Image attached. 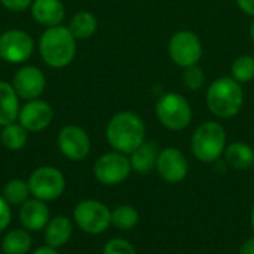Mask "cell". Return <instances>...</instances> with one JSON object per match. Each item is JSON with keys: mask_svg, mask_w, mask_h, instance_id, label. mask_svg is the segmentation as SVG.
Returning <instances> with one entry per match:
<instances>
[{"mask_svg": "<svg viewBox=\"0 0 254 254\" xmlns=\"http://www.w3.org/2000/svg\"><path fill=\"white\" fill-rule=\"evenodd\" d=\"M156 171L167 183L176 185L183 182L189 173V162L185 153L177 147H164L156 161Z\"/></svg>", "mask_w": 254, "mask_h": 254, "instance_id": "7c38bea8", "label": "cell"}, {"mask_svg": "<svg viewBox=\"0 0 254 254\" xmlns=\"http://www.w3.org/2000/svg\"><path fill=\"white\" fill-rule=\"evenodd\" d=\"M228 146V137L223 125L217 121H205L193 131L190 138V150L202 164L217 162Z\"/></svg>", "mask_w": 254, "mask_h": 254, "instance_id": "277c9868", "label": "cell"}, {"mask_svg": "<svg viewBox=\"0 0 254 254\" xmlns=\"http://www.w3.org/2000/svg\"><path fill=\"white\" fill-rule=\"evenodd\" d=\"M129 156L121 152H107L94 164V177L104 186H116L124 183L131 174Z\"/></svg>", "mask_w": 254, "mask_h": 254, "instance_id": "9c48e42d", "label": "cell"}, {"mask_svg": "<svg viewBox=\"0 0 254 254\" xmlns=\"http://www.w3.org/2000/svg\"><path fill=\"white\" fill-rule=\"evenodd\" d=\"M1 4L9 9V10H13V12H21V10H25L27 7L31 6L33 0H0Z\"/></svg>", "mask_w": 254, "mask_h": 254, "instance_id": "f546056e", "label": "cell"}, {"mask_svg": "<svg viewBox=\"0 0 254 254\" xmlns=\"http://www.w3.org/2000/svg\"><path fill=\"white\" fill-rule=\"evenodd\" d=\"M249 34H250V39L254 42V18L253 21H252V24H250V28H249Z\"/></svg>", "mask_w": 254, "mask_h": 254, "instance_id": "836d02e7", "label": "cell"}, {"mask_svg": "<svg viewBox=\"0 0 254 254\" xmlns=\"http://www.w3.org/2000/svg\"><path fill=\"white\" fill-rule=\"evenodd\" d=\"M19 115V97L12 83L0 80V127L13 124Z\"/></svg>", "mask_w": 254, "mask_h": 254, "instance_id": "d6986e66", "label": "cell"}, {"mask_svg": "<svg viewBox=\"0 0 254 254\" xmlns=\"http://www.w3.org/2000/svg\"><path fill=\"white\" fill-rule=\"evenodd\" d=\"M31 196L43 202L58 199L65 190L64 174L55 167H39L28 177Z\"/></svg>", "mask_w": 254, "mask_h": 254, "instance_id": "ba28073f", "label": "cell"}, {"mask_svg": "<svg viewBox=\"0 0 254 254\" xmlns=\"http://www.w3.org/2000/svg\"><path fill=\"white\" fill-rule=\"evenodd\" d=\"M18 219L24 229L28 232H39L43 231L49 222V210L46 202L40 199H28L22 205H19Z\"/></svg>", "mask_w": 254, "mask_h": 254, "instance_id": "9a60e30c", "label": "cell"}, {"mask_svg": "<svg viewBox=\"0 0 254 254\" xmlns=\"http://www.w3.org/2000/svg\"><path fill=\"white\" fill-rule=\"evenodd\" d=\"M240 254H254V237L246 240L240 249Z\"/></svg>", "mask_w": 254, "mask_h": 254, "instance_id": "1f68e13d", "label": "cell"}, {"mask_svg": "<svg viewBox=\"0 0 254 254\" xmlns=\"http://www.w3.org/2000/svg\"><path fill=\"white\" fill-rule=\"evenodd\" d=\"M241 12L254 18V0H235Z\"/></svg>", "mask_w": 254, "mask_h": 254, "instance_id": "4dcf8cb0", "label": "cell"}, {"mask_svg": "<svg viewBox=\"0 0 254 254\" xmlns=\"http://www.w3.org/2000/svg\"><path fill=\"white\" fill-rule=\"evenodd\" d=\"M138 211L129 204H122L112 210V225L119 231H129L135 228L138 225Z\"/></svg>", "mask_w": 254, "mask_h": 254, "instance_id": "d4e9b609", "label": "cell"}, {"mask_svg": "<svg viewBox=\"0 0 254 254\" xmlns=\"http://www.w3.org/2000/svg\"><path fill=\"white\" fill-rule=\"evenodd\" d=\"M225 162L238 171L249 170L254 165V149L244 141H234L225 149Z\"/></svg>", "mask_w": 254, "mask_h": 254, "instance_id": "ffe728a7", "label": "cell"}, {"mask_svg": "<svg viewBox=\"0 0 254 254\" xmlns=\"http://www.w3.org/2000/svg\"><path fill=\"white\" fill-rule=\"evenodd\" d=\"M54 119V110L49 103L43 100H31L19 109V124L31 132H40L46 129Z\"/></svg>", "mask_w": 254, "mask_h": 254, "instance_id": "5bb4252c", "label": "cell"}, {"mask_svg": "<svg viewBox=\"0 0 254 254\" xmlns=\"http://www.w3.org/2000/svg\"><path fill=\"white\" fill-rule=\"evenodd\" d=\"M182 80H183V85L189 91H199L201 88H204L207 76H205V71L202 70V67L195 64V65L183 68Z\"/></svg>", "mask_w": 254, "mask_h": 254, "instance_id": "4316f807", "label": "cell"}, {"mask_svg": "<svg viewBox=\"0 0 254 254\" xmlns=\"http://www.w3.org/2000/svg\"><path fill=\"white\" fill-rule=\"evenodd\" d=\"M34 51L31 36L22 30H7L0 36V58L18 64L27 61Z\"/></svg>", "mask_w": 254, "mask_h": 254, "instance_id": "30bf717a", "label": "cell"}, {"mask_svg": "<svg viewBox=\"0 0 254 254\" xmlns=\"http://www.w3.org/2000/svg\"><path fill=\"white\" fill-rule=\"evenodd\" d=\"M12 86L19 98L31 101L43 94L46 88V77L39 67L25 65L15 73Z\"/></svg>", "mask_w": 254, "mask_h": 254, "instance_id": "4fadbf2b", "label": "cell"}, {"mask_svg": "<svg viewBox=\"0 0 254 254\" xmlns=\"http://www.w3.org/2000/svg\"><path fill=\"white\" fill-rule=\"evenodd\" d=\"M1 132H0V141L1 144L12 150V152H18L21 150L28 140V131L21 125V124H9L6 127H1Z\"/></svg>", "mask_w": 254, "mask_h": 254, "instance_id": "603a6c76", "label": "cell"}, {"mask_svg": "<svg viewBox=\"0 0 254 254\" xmlns=\"http://www.w3.org/2000/svg\"><path fill=\"white\" fill-rule=\"evenodd\" d=\"M31 15L40 25L49 28L61 25L65 18V9L61 0H33Z\"/></svg>", "mask_w": 254, "mask_h": 254, "instance_id": "2e32d148", "label": "cell"}, {"mask_svg": "<svg viewBox=\"0 0 254 254\" xmlns=\"http://www.w3.org/2000/svg\"><path fill=\"white\" fill-rule=\"evenodd\" d=\"M43 232H45L46 246L58 250V249L64 247L71 240L73 223L65 216H55V217L49 219Z\"/></svg>", "mask_w": 254, "mask_h": 254, "instance_id": "ac0fdd59", "label": "cell"}, {"mask_svg": "<svg viewBox=\"0 0 254 254\" xmlns=\"http://www.w3.org/2000/svg\"><path fill=\"white\" fill-rule=\"evenodd\" d=\"M10 219H12V210H10V204L0 195V234L4 232L9 225H10Z\"/></svg>", "mask_w": 254, "mask_h": 254, "instance_id": "f1b7e54d", "label": "cell"}, {"mask_svg": "<svg viewBox=\"0 0 254 254\" xmlns=\"http://www.w3.org/2000/svg\"><path fill=\"white\" fill-rule=\"evenodd\" d=\"M155 115L159 124L168 131H183L186 129L193 118V110L190 103L180 92H165L155 104Z\"/></svg>", "mask_w": 254, "mask_h": 254, "instance_id": "5b68a950", "label": "cell"}, {"mask_svg": "<svg viewBox=\"0 0 254 254\" xmlns=\"http://www.w3.org/2000/svg\"><path fill=\"white\" fill-rule=\"evenodd\" d=\"M73 220L88 235H101L112 225V210L97 199H83L73 210Z\"/></svg>", "mask_w": 254, "mask_h": 254, "instance_id": "8992f818", "label": "cell"}, {"mask_svg": "<svg viewBox=\"0 0 254 254\" xmlns=\"http://www.w3.org/2000/svg\"><path fill=\"white\" fill-rule=\"evenodd\" d=\"M39 51L49 67H67L76 55V37L71 34L68 27H49L40 37Z\"/></svg>", "mask_w": 254, "mask_h": 254, "instance_id": "3957f363", "label": "cell"}, {"mask_svg": "<svg viewBox=\"0 0 254 254\" xmlns=\"http://www.w3.org/2000/svg\"><path fill=\"white\" fill-rule=\"evenodd\" d=\"M170 60L180 68L195 65L201 61L204 54L202 40L192 30H179L176 31L167 46Z\"/></svg>", "mask_w": 254, "mask_h": 254, "instance_id": "52a82bcc", "label": "cell"}, {"mask_svg": "<svg viewBox=\"0 0 254 254\" xmlns=\"http://www.w3.org/2000/svg\"><path fill=\"white\" fill-rule=\"evenodd\" d=\"M58 149L70 161H83L91 152V138L83 128L65 125L58 134Z\"/></svg>", "mask_w": 254, "mask_h": 254, "instance_id": "8fae6325", "label": "cell"}, {"mask_svg": "<svg viewBox=\"0 0 254 254\" xmlns=\"http://www.w3.org/2000/svg\"><path fill=\"white\" fill-rule=\"evenodd\" d=\"M97 27H98L97 16L94 13L88 12V10H82V12H77L71 18L68 30L71 31V34L76 39L86 40V39H89V37H92L95 34Z\"/></svg>", "mask_w": 254, "mask_h": 254, "instance_id": "7402d4cb", "label": "cell"}, {"mask_svg": "<svg viewBox=\"0 0 254 254\" xmlns=\"http://www.w3.org/2000/svg\"><path fill=\"white\" fill-rule=\"evenodd\" d=\"M250 225H252V229H253L254 232V204L253 207H252V213H250Z\"/></svg>", "mask_w": 254, "mask_h": 254, "instance_id": "e575fe53", "label": "cell"}, {"mask_svg": "<svg viewBox=\"0 0 254 254\" xmlns=\"http://www.w3.org/2000/svg\"><path fill=\"white\" fill-rule=\"evenodd\" d=\"M31 254H60V252L57 249H52L49 246H43V247H39L36 249Z\"/></svg>", "mask_w": 254, "mask_h": 254, "instance_id": "d6a6232c", "label": "cell"}, {"mask_svg": "<svg viewBox=\"0 0 254 254\" xmlns=\"http://www.w3.org/2000/svg\"><path fill=\"white\" fill-rule=\"evenodd\" d=\"M106 138L113 150L131 155L146 140V124L134 112H118L107 124Z\"/></svg>", "mask_w": 254, "mask_h": 254, "instance_id": "6da1fadb", "label": "cell"}, {"mask_svg": "<svg viewBox=\"0 0 254 254\" xmlns=\"http://www.w3.org/2000/svg\"><path fill=\"white\" fill-rule=\"evenodd\" d=\"M231 77L238 83H250L254 80V57L244 54L237 57L231 64Z\"/></svg>", "mask_w": 254, "mask_h": 254, "instance_id": "484cf974", "label": "cell"}, {"mask_svg": "<svg viewBox=\"0 0 254 254\" xmlns=\"http://www.w3.org/2000/svg\"><path fill=\"white\" fill-rule=\"evenodd\" d=\"M159 146L153 140H144L131 155L129 162L132 171L138 174H147L152 170H156V161L159 156Z\"/></svg>", "mask_w": 254, "mask_h": 254, "instance_id": "e0dca14e", "label": "cell"}, {"mask_svg": "<svg viewBox=\"0 0 254 254\" xmlns=\"http://www.w3.org/2000/svg\"><path fill=\"white\" fill-rule=\"evenodd\" d=\"M103 254H137V250L128 240L112 238L106 243Z\"/></svg>", "mask_w": 254, "mask_h": 254, "instance_id": "83f0119b", "label": "cell"}, {"mask_svg": "<svg viewBox=\"0 0 254 254\" xmlns=\"http://www.w3.org/2000/svg\"><path fill=\"white\" fill-rule=\"evenodd\" d=\"M33 238L27 229H13L6 232L1 240L3 254H27L31 250Z\"/></svg>", "mask_w": 254, "mask_h": 254, "instance_id": "44dd1931", "label": "cell"}, {"mask_svg": "<svg viewBox=\"0 0 254 254\" xmlns=\"http://www.w3.org/2000/svg\"><path fill=\"white\" fill-rule=\"evenodd\" d=\"M1 196L10 204V205H22L25 201L30 199L31 192L28 182L22 179H12L3 186Z\"/></svg>", "mask_w": 254, "mask_h": 254, "instance_id": "cb8c5ba5", "label": "cell"}, {"mask_svg": "<svg viewBox=\"0 0 254 254\" xmlns=\"http://www.w3.org/2000/svg\"><path fill=\"white\" fill-rule=\"evenodd\" d=\"M244 89L231 76L214 79L205 92V104L213 116L219 119L235 118L244 106Z\"/></svg>", "mask_w": 254, "mask_h": 254, "instance_id": "7a4b0ae2", "label": "cell"}]
</instances>
